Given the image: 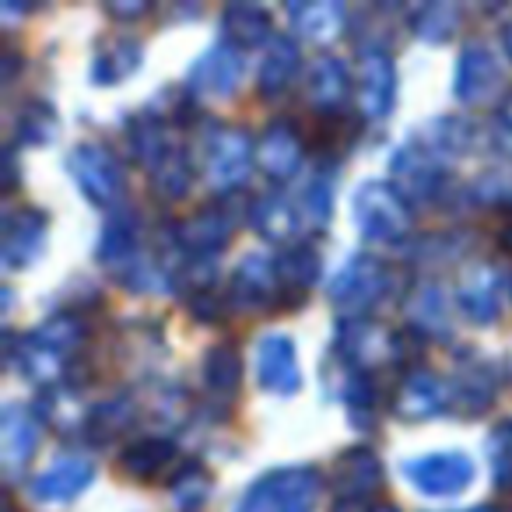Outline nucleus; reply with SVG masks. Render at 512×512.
I'll use <instances>...</instances> for the list:
<instances>
[{"label": "nucleus", "mask_w": 512, "mask_h": 512, "mask_svg": "<svg viewBox=\"0 0 512 512\" xmlns=\"http://www.w3.org/2000/svg\"><path fill=\"white\" fill-rule=\"evenodd\" d=\"M498 295H502V274H498L495 264H470L460 278V309L467 313V320H474L477 327H488V323L498 320Z\"/></svg>", "instance_id": "ddd939ff"}, {"label": "nucleus", "mask_w": 512, "mask_h": 512, "mask_svg": "<svg viewBox=\"0 0 512 512\" xmlns=\"http://www.w3.org/2000/svg\"><path fill=\"white\" fill-rule=\"evenodd\" d=\"M274 264H278V278L285 288V306H299L302 295L320 278V253L309 242H299V246H288Z\"/></svg>", "instance_id": "393cba45"}, {"label": "nucleus", "mask_w": 512, "mask_h": 512, "mask_svg": "<svg viewBox=\"0 0 512 512\" xmlns=\"http://www.w3.org/2000/svg\"><path fill=\"white\" fill-rule=\"evenodd\" d=\"M148 11V4H109V15L113 18H137Z\"/></svg>", "instance_id": "a18cd8bd"}, {"label": "nucleus", "mask_w": 512, "mask_h": 512, "mask_svg": "<svg viewBox=\"0 0 512 512\" xmlns=\"http://www.w3.org/2000/svg\"><path fill=\"white\" fill-rule=\"evenodd\" d=\"M299 67H302V57H299L295 39H288V36L274 39L271 50H267V57H264V64H260V78H256L260 95H264V99H281V95L292 88Z\"/></svg>", "instance_id": "a878e982"}, {"label": "nucleus", "mask_w": 512, "mask_h": 512, "mask_svg": "<svg viewBox=\"0 0 512 512\" xmlns=\"http://www.w3.org/2000/svg\"><path fill=\"white\" fill-rule=\"evenodd\" d=\"M193 316H197L200 323H214L221 320V309H225V299H221L214 288H197V295H193Z\"/></svg>", "instance_id": "c03bdc74"}, {"label": "nucleus", "mask_w": 512, "mask_h": 512, "mask_svg": "<svg viewBox=\"0 0 512 512\" xmlns=\"http://www.w3.org/2000/svg\"><path fill=\"white\" fill-rule=\"evenodd\" d=\"M498 246L505 249V253L512 256V214L505 218V225H502V232H498Z\"/></svg>", "instance_id": "de8ad7c7"}, {"label": "nucleus", "mask_w": 512, "mask_h": 512, "mask_svg": "<svg viewBox=\"0 0 512 512\" xmlns=\"http://www.w3.org/2000/svg\"><path fill=\"white\" fill-rule=\"evenodd\" d=\"M228 239H232V218H228V211L218 204L197 211L186 225H179V232H176L179 249L190 256H214Z\"/></svg>", "instance_id": "412c9836"}, {"label": "nucleus", "mask_w": 512, "mask_h": 512, "mask_svg": "<svg viewBox=\"0 0 512 512\" xmlns=\"http://www.w3.org/2000/svg\"><path fill=\"white\" fill-rule=\"evenodd\" d=\"M249 225L271 242L292 239L299 232V211L285 193H264L249 207Z\"/></svg>", "instance_id": "bb28decb"}, {"label": "nucleus", "mask_w": 512, "mask_h": 512, "mask_svg": "<svg viewBox=\"0 0 512 512\" xmlns=\"http://www.w3.org/2000/svg\"><path fill=\"white\" fill-rule=\"evenodd\" d=\"M355 225L372 242H397L411 232V204L407 197L386 179H369L355 193Z\"/></svg>", "instance_id": "f03ea898"}, {"label": "nucleus", "mask_w": 512, "mask_h": 512, "mask_svg": "<svg viewBox=\"0 0 512 512\" xmlns=\"http://www.w3.org/2000/svg\"><path fill=\"white\" fill-rule=\"evenodd\" d=\"M369 512H400L397 505H390V502H376V505H369Z\"/></svg>", "instance_id": "8fccbe9b"}, {"label": "nucleus", "mask_w": 512, "mask_h": 512, "mask_svg": "<svg viewBox=\"0 0 512 512\" xmlns=\"http://www.w3.org/2000/svg\"><path fill=\"white\" fill-rule=\"evenodd\" d=\"M316 498H320V470L281 467L256 477L242 491L235 512H313Z\"/></svg>", "instance_id": "f257e3e1"}, {"label": "nucleus", "mask_w": 512, "mask_h": 512, "mask_svg": "<svg viewBox=\"0 0 512 512\" xmlns=\"http://www.w3.org/2000/svg\"><path fill=\"white\" fill-rule=\"evenodd\" d=\"M509 299H512V278H509Z\"/></svg>", "instance_id": "603ef678"}, {"label": "nucleus", "mask_w": 512, "mask_h": 512, "mask_svg": "<svg viewBox=\"0 0 512 512\" xmlns=\"http://www.w3.org/2000/svg\"><path fill=\"white\" fill-rule=\"evenodd\" d=\"M446 407H449V386L442 383L435 372H425V369L407 372L397 390V400H393V411L404 421L432 418V414L446 411Z\"/></svg>", "instance_id": "f3484780"}, {"label": "nucleus", "mask_w": 512, "mask_h": 512, "mask_svg": "<svg viewBox=\"0 0 512 512\" xmlns=\"http://www.w3.org/2000/svg\"><path fill=\"white\" fill-rule=\"evenodd\" d=\"M302 134L292 127L288 120H274L267 123V130L260 134V144H256V162L271 179H292L295 172L302 169Z\"/></svg>", "instance_id": "4468645a"}, {"label": "nucleus", "mask_w": 512, "mask_h": 512, "mask_svg": "<svg viewBox=\"0 0 512 512\" xmlns=\"http://www.w3.org/2000/svg\"><path fill=\"white\" fill-rule=\"evenodd\" d=\"M99 260L113 267L116 274L127 271L134 260H141V225H137L134 211H116L106 221L99 239Z\"/></svg>", "instance_id": "4be33fe9"}, {"label": "nucleus", "mask_w": 512, "mask_h": 512, "mask_svg": "<svg viewBox=\"0 0 512 512\" xmlns=\"http://www.w3.org/2000/svg\"><path fill=\"white\" fill-rule=\"evenodd\" d=\"M397 99V67L383 46H369L362 53V113L369 120L390 116Z\"/></svg>", "instance_id": "2eb2a0df"}, {"label": "nucleus", "mask_w": 512, "mask_h": 512, "mask_svg": "<svg viewBox=\"0 0 512 512\" xmlns=\"http://www.w3.org/2000/svg\"><path fill=\"white\" fill-rule=\"evenodd\" d=\"M288 15H292V29H299V36L316 39V43H327V39H334L344 29V8L334 4V0H323V4H292Z\"/></svg>", "instance_id": "c756f323"}, {"label": "nucleus", "mask_w": 512, "mask_h": 512, "mask_svg": "<svg viewBox=\"0 0 512 512\" xmlns=\"http://www.w3.org/2000/svg\"><path fill=\"white\" fill-rule=\"evenodd\" d=\"M407 313L414 320V330L421 334H449L453 320H449V299L439 285H418L414 295L407 299Z\"/></svg>", "instance_id": "c85d7f7f"}, {"label": "nucleus", "mask_w": 512, "mask_h": 512, "mask_svg": "<svg viewBox=\"0 0 512 512\" xmlns=\"http://www.w3.org/2000/svg\"><path fill=\"white\" fill-rule=\"evenodd\" d=\"M67 169H71L78 190L85 193L92 204L106 207L123 197V183H127L123 165L116 162L113 151L102 148V144H95V141L78 144V148L67 155Z\"/></svg>", "instance_id": "20e7f679"}, {"label": "nucleus", "mask_w": 512, "mask_h": 512, "mask_svg": "<svg viewBox=\"0 0 512 512\" xmlns=\"http://www.w3.org/2000/svg\"><path fill=\"white\" fill-rule=\"evenodd\" d=\"M57 127H60L57 113H53L46 102H29V106H25V113L18 116V141L46 144V141H53Z\"/></svg>", "instance_id": "79ce46f5"}, {"label": "nucleus", "mask_w": 512, "mask_h": 512, "mask_svg": "<svg viewBox=\"0 0 512 512\" xmlns=\"http://www.w3.org/2000/svg\"><path fill=\"white\" fill-rule=\"evenodd\" d=\"M460 25V8L456 4H428V8L418 11L414 18V32H418L425 43H442L449 39Z\"/></svg>", "instance_id": "ea45409f"}, {"label": "nucleus", "mask_w": 512, "mask_h": 512, "mask_svg": "<svg viewBox=\"0 0 512 512\" xmlns=\"http://www.w3.org/2000/svg\"><path fill=\"white\" fill-rule=\"evenodd\" d=\"M467 512H498L495 505H477V509H467Z\"/></svg>", "instance_id": "3c124183"}, {"label": "nucleus", "mask_w": 512, "mask_h": 512, "mask_svg": "<svg viewBox=\"0 0 512 512\" xmlns=\"http://www.w3.org/2000/svg\"><path fill=\"white\" fill-rule=\"evenodd\" d=\"M242 81V53L232 43H218L204 50L193 60L186 74V92L190 95H211V99H228L239 92Z\"/></svg>", "instance_id": "9d476101"}, {"label": "nucleus", "mask_w": 512, "mask_h": 512, "mask_svg": "<svg viewBox=\"0 0 512 512\" xmlns=\"http://www.w3.org/2000/svg\"><path fill=\"white\" fill-rule=\"evenodd\" d=\"M477 467L467 453L460 449H449V453H428V456H414L404 463V477L421 491V495L432 498H453L460 491L470 488Z\"/></svg>", "instance_id": "423d86ee"}, {"label": "nucleus", "mask_w": 512, "mask_h": 512, "mask_svg": "<svg viewBox=\"0 0 512 512\" xmlns=\"http://www.w3.org/2000/svg\"><path fill=\"white\" fill-rule=\"evenodd\" d=\"M498 397V379L488 365H463L456 372L453 386H449V407L463 414V418H474V414H484Z\"/></svg>", "instance_id": "5701e85b"}, {"label": "nucleus", "mask_w": 512, "mask_h": 512, "mask_svg": "<svg viewBox=\"0 0 512 512\" xmlns=\"http://www.w3.org/2000/svg\"><path fill=\"white\" fill-rule=\"evenodd\" d=\"M190 183H193L190 158H186V151H179V148H172L169 155H165L162 162H158V169H151V186H155V193L162 200L186 197Z\"/></svg>", "instance_id": "4c0bfd02"}, {"label": "nucleus", "mask_w": 512, "mask_h": 512, "mask_svg": "<svg viewBox=\"0 0 512 512\" xmlns=\"http://www.w3.org/2000/svg\"><path fill=\"white\" fill-rule=\"evenodd\" d=\"M502 92V64H498L495 50L488 43H467L456 60L453 74V95L467 106H481V102L495 99Z\"/></svg>", "instance_id": "6e6552de"}, {"label": "nucleus", "mask_w": 512, "mask_h": 512, "mask_svg": "<svg viewBox=\"0 0 512 512\" xmlns=\"http://www.w3.org/2000/svg\"><path fill=\"white\" fill-rule=\"evenodd\" d=\"M169 495H172V502H176L179 512L200 509L204 498L211 495V474H207L197 460H183L169 481Z\"/></svg>", "instance_id": "e433bc0d"}, {"label": "nucleus", "mask_w": 512, "mask_h": 512, "mask_svg": "<svg viewBox=\"0 0 512 512\" xmlns=\"http://www.w3.org/2000/svg\"><path fill=\"white\" fill-rule=\"evenodd\" d=\"M92 474L95 467L88 456H60L32 481V495L39 502H67V498H78L92 484Z\"/></svg>", "instance_id": "a211bd4d"}, {"label": "nucleus", "mask_w": 512, "mask_h": 512, "mask_svg": "<svg viewBox=\"0 0 512 512\" xmlns=\"http://www.w3.org/2000/svg\"><path fill=\"white\" fill-rule=\"evenodd\" d=\"M488 460H491L495 484L498 488H509L512 484V421L495 425V432L488 435Z\"/></svg>", "instance_id": "37998d69"}, {"label": "nucleus", "mask_w": 512, "mask_h": 512, "mask_svg": "<svg viewBox=\"0 0 512 512\" xmlns=\"http://www.w3.org/2000/svg\"><path fill=\"white\" fill-rule=\"evenodd\" d=\"M330 207H334V172L330 169H316L309 176L306 190H302V211L313 225H327Z\"/></svg>", "instance_id": "a19ab883"}, {"label": "nucleus", "mask_w": 512, "mask_h": 512, "mask_svg": "<svg viewBox=\"0 0 512 512\" xmlns=\"http://www.w3.org/2000/svg\"><path fill=\"white\" fill-rule=\"evenodd\" d=\"M390 169L393 179H397V190L411 200H435L446 186L442 162L428 148H421V141L400 144L397 155L390 158Z\"/></svg>", "instance_id": "9b49d317"}, {"label": "nucleus", "mask_w": 512, "mask_h": 512, "mask_svg": "<svg viewBox=\"0 0 512 512\" xmlns=\"http://www.w3.org/2000/svg\"><path fill=\"white\" fill-rule=\"evenodd\" d=\"M502 46H505V57L512 60V22L502 25Z\"/></svg>", "instance_id": "09e8293b"}, {"label": "nucleus", "mask_w": 512, "mask_h": 512, "mask_svg": "<svg viewBox=\"0 0 512 512\" xmlns=\"http://www.w3.org/2000/svg\"><path fill=\"white\" fill-rule=\"evenodd\" d=\"M498 120H502V127L512 134V92L502 99V106H498Z\"/></svg>", "instance_id": "49530a36"}, {"label": "nucleus", "mask_w": 512, "mask_h": 512, "mask_svg": "<svg viewBox=\"0 0 512 512\" xmlns=\"http://www.w3.org/2000/svg\"><path fill=\"white\" fill-rule=\"evenodd\" d=\"M228 299L235 309H267L285 306V288L278 278V264L267 253H246L232 271Z\"/></svg>", "instance_id": "0eeeda50"}, {"label": "nucleus", "mask_w": 512, "mask_h": 512, "mask_svg": "<svg viewBox=\"0 0 512 512\" xmlns=\"http://www.w3.org/2000/svg\"><path fill=\"white\" fill-rule=\"evenodd\" d=\"M134 421H137V404L130 397L102 400V404L92 407V414L85 418V435H88V442H95V446H106V442L120 439Z\"/></svg>", "instance_id": "cd10ccee"}, {"label": "nucleus", "mask_w": 512, "mask_h": 512, "mask_svg": "<svg viewBox=\"0 0 512 512\" xmlns=\"http://www.w3.org/2000/svg\"><path fill=\"white\" fill-rule=\"evenodd\" d=\"M351 92V71L341 57L334 53H323L309 67V99L320 113H334Z\"/></svg>", "instance_id": "b1692460"}, {"label": "nucleus", "mask_w": 512, "mask_h": 512, "mask_svg": "<svg viewBox=\"0 0 512 512\" xmlns=\"http://www.w3.org/2000/svg\"><path fill=\"white\" fill-rule=\"evenodd\" d=\"M46 242V214L36 211V207H25L18 218H8L4 225V246H0V260L8 271H18V267H29L39 256Z\"/></svg>", "instance_id": "6ab92c4d"}, {"label": "nucleus", "mask_w": 512, "mask_h": 512, "mask_svg": "<svg viewBox=\"0 0 512 512\" xmlns=\"http://www.w3.org/2000/svg\"><path fill=\"white\" fill-rule=\"evenodd\" d=\"M390 288V274H386L383 260L376 256H351L348 264L337 271V278L330 281V302L341 309L344 316H362L365 309H372Z\"/></svg>", "instance_id": "7ed1b4c3"}, {"label": "nucleus", "mask_w": 512, "mask_h": 512, "mask_svg": "<svg viewBox=\"0 0 512 512\" xmlns=\"http://www.w3.org/2000/svg\"><path fill=\"white\" fill-rule=\"evenodd\" d=\"M141 60H144L141 43L130 39V36H120V39H113L99 57H95L92 78L99 81V85H116V81L130 78V74L141 67Z\"/></svg>", "instance_id": "7c9ffc66"}, {"label": "nucleus", "mask_w": 512, "mask_h": 512, "mask_svg": "<svg viewBox=\"0 0 512 512\" xmlns=\"http://www.w3.org/2000/svg\"><path fill=\"white\" fill-rule=\"evenodd\" d=\"M341 397H344V404H348V414L358 428L372 425V411H376L379 393H376V379H372L369 372H351L341 386Z\"/></svg>", "instance_id": "58836bf2"}, {"label": "nucleus", "mask_w": 512, "mask_h": 512, "mask_svg": "<svg viewBox=\"0 0 512 512\" xmlns=\"http://www.w3.org/2000/svg\"><path fill=\"white\" fill-rule=\"evenodd\" d=\"M337 355L344 362L358 365V372L376 369V365L397 362V334L386 330L383 323L369 320V316H344L337 323Z\"/></svg>", "instance_id": "39448f33"}, {"label": "nucleus", "mask_w": 512, "mask_h": 512, "mask_svg": "<svg viewBox=\"0 0 512 512\" xmlns=\"http://www.w3.org/2000/svg\"><path fill=\"white\" fill-rule=\"evenodd\" d=\"M242 383V358L232 344H214L204 355V386L218 397H232Z\"/></svg>", "instance_id": "72a5a7b5"}, {"label": "nucleus", "mask_w": 512, "mask_h": 512, "mask_svg": "<svg viewBox=\"0 0 512 512\" xmlns=\"http://www.w3.org/2000/svg\"><path fill=\"white\" fill-rule=\"evenodd\" d=\"M253 169V137L242 127H218L207 144V179L214 190H232L246 183Z\"/></svg>", "instance_id": "1a4fd4ad"}, {"label": "nucleus", "mask_w": 512, "mask_h": 512, "mask_svg": "<svg viewBox=\"0 0 512 512\" xmlns=\"http://www.w3.org/2000/svg\"><path fill=\"white\" fill-rule=\"evenodd\" d=\"M39 446V421L36 414H29V407L8 404L0 414V456H4V467L22 470L32 460Z\"/></svg>", "instance_id": "aec40b11"}, {"label": "nucleus", "mask_w": 512, "mask_h": 512, "mask_svg": "<svg viewBox=\"0 0 512 512\" xmlns=\"http://www.w3.org/2000/svg\"><path fill=\"white\" fill-rule=\"evenodd\" d=\"M130 148H134V158H141L144 165H151V169H158V162H162L165 155H169V141H165V127L162 120H158L155 113H141L130 120Z\"/></svg>", "instance_id": "c9c22d12"}, {"label": "nucleus", "mask_w": 512, "mask_h": 512, "mask_svg": "<svg viewBox=\"0 0 512 512\" xmlns=\"http://www.w3.org/2000/svg\"><path fill=\"white\" fill-rule=\"evenodd\" d=\"M256 379L267 393L278 397H292L302 386L299 355H295V341L288 334H264L256 344Z\"/></svg>", "instance_id": "f8f14e48"}, {"label": "nucleus", "mask_w": 512, "mask_h": 512, "mask_svg": "<svg viewBox=\"0 0 512 512\" xmlns=\"http://www.w3.org/2000/svg\"><path fill=\"white\" fill-rule=\"evenodd\" d=\"M32 337H36L43 348L57 351V355L71 358L74 351L85 344V320H81L78 313H53L50 320L43 323V327L32 330Z\"/></svg>", "instance_id": "f704fd0d"}, {"label": "nucleus", "mask_w": 512, "mask_h": 512, "mask_svg": "<svg viewBox=\"0 0 512 512\" xmlns=\"http://www.w3.org/2000/svg\"><path fill=\"white\" fill-rule=\"evenodd\" d=\"M221 29L232 46H260L271 36V15L253 4H232L221 15Z\"/></svg>", "instance_id": "473e14b6"}, {"label": "nucleus", "mask_w": 512, "mask_h": 512, "mask_svg": "<svg viewBox=\"0 0 512 512\" xmlns=\"http://www.w3.org/2000/svg\"><path fill=\"white\" fill-rule=\"evenodd\" d=\"M334 481H337V495H341V502L362 505L365 498L376 495L379 484H383V463H379V456L372 453V449L351 446L337 456Z\"/></svg>", "instance_id": "dca6fc26"}, {"label": "nucleus", "mask_w": 512, "mask_h": 512, "mask_svg": "<svg viewBox=\"0 0 512 512\" xmlns=\"http://www.w3.org/2000/svg\"><path fill=\"white\" fill-rule=\"evenodd\" d=\"M172 460H176V446H172L169 439H144V442H134L130 449H123L120 467H123V474H130L134 481H151V477L162 474Z\"/></svg>", "instance_id": "2f4dec72"}]
</instances>
